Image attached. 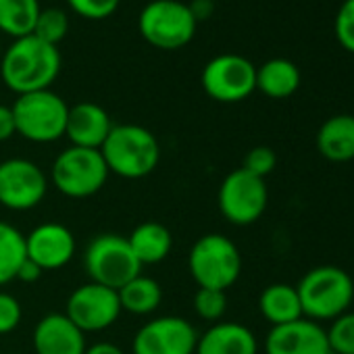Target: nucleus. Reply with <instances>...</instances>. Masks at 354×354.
Segmentation results:
<instances>
[{"instance_id":"2","label":"nucleus","mask_w":354,"mask_h":354,"mask_svg":"<svg viewBox=\"0 0 354 354\" xmlns=\"http://www.w3.org/2000/svg\"><path fill=\"white\" fill-rule=\"evenodd\" d=\"M100 154L109 173L123 180H142L156 169L160 160V146L150 129L133 123H121L113 125L100 146Z\"/></svg>"},{"instance_id":"22","label":"nucleus","mask_w":354,"mask_h":354,"mask_svg":"<svg viewBox=\"0 0 354 354\" xmlns=\"http://www.w3.org/2000/svg\"><path fill=\"white\" fill-rule=\"evenodd\" d=\"M298 88L300 69L288 59H269L257 69V90L269 98H290Z\"/></svg>"},{"instance_id":"14","label":"nucleus","mask_w":354,"mask_h":354,"mask_svg":"<svg viewBox=\"0 0 354 354\" xmlns=\"http://www.w3.org/2000/svg\"><path fill=\"white\" fill-rule=\"evenodd\" d=\"M75 250V236L63 223H42L26 236V257L42 271L63 269Z\"/></svg>"},{"instance_id":"4","label":"nucleus","mask_w":354,"mask_h":354,"mask_svg":"<svg viewBox=\"0 0 354 354\" xmlns=\"http://www.w3.org/2000/svg\"><path fill=\"white\" fill-rule=\"evenodd\" d=\"M11 109L15 131L26 140L34 144H50L65 136L69 106L53 90L21 94Z\"/></svg>"},{"instance_id":"3","label":"nucleus","mask_w":354,"mask_h":354,"mask_svg":"<svg viewBox=\"0 0 354 354\" xmlns=\"http://www.w3.org/2000/svg\"><path fill=\"white\" fill-rule=\"evenodd\" d=\"M296 292L306 319L317 323L333 321L348 313L354 300V281L335 265H319L302 275Z\"/></svg>"},{"instance_id":"19","label":"nucleus","mask_w":354,"mask_h":354,"mask_svg":"<svg viewBox=\"0 0 354 354\" xmlns=\"http://www.w3.org/2000/svg\"><path fill=\"white\" fill-rule=\"evenodd\" d=\"M317 150L331 162L354 158V115H333L317 131Z\"/></svg>"},{"instance_id":"35","label":"nucleus","mask_w":354,"mask_h":354,"mask_svg":"<svg viewBox=\"0 0 354 354\" xmlns=\"http://www.w3.org/2000/svg\"><path fill=\"white\" fill-rule=\"evenodd\" d=\"M188 7H190V11H192V15H194L196 21L209 19L213 15V11H215V3H213V0H192Z\"/></svg>"},{"instance_id":"25","label":"nucleus","mask_w":354,"mask_h":354,"mask_svg":"<svg viewBox=\"0 0 354 354\" xmlns=\"http://www.w3.org/2000/svg\"><path fill=\"white\" fill-rule=\"evenodd\" d=\"M26 261V236L11 223L0 221V286L15 279Z\"/></svg>"},{"instance_id":"20","label":"nucleus","mask_w":354,"mask_h":354,"mask_svg":"<svg viewBox=\"0 0 354 354\" xmlns=\"http://www.w3.org/2000/svg\"><path fill=\"white\" fill-rule=\"evenodd\" d=\"M127 242L142 267L165 261L173 248V236L169 227L158 221H144L136 225L133 232L127 236Z\"/></svg>"},{"instance_id":"16","label":"nucleus","mask_w":354,"mask_h":354,"mask_svg":"<svg viewBox=\"0 0 354 354\" xmlns=\"http://www.w3.org/2000/svg\"><path fill=\"white\" fill-rule=\"evenodd\" d=\"M36 354H86V333L65 315L48 313L34 327Z\"/></svg>"},{"instance_id":"28","label":"nucleus","mask_w":354,"mask_h":354,"mask_svg":"<svg viewBox=\"0 0 354 354\" xmlns=\"http://www.w3.org/2000/svg\"><path fill=\"white\" fill-rule=\"evenodd\" d=\"M227 310V296L223 290L198 288L194 294V313L211 323H219Z\"/></svg>"},{"instance_id":"34","label":"nucleus","mask_w":354,"mask_h":354,"mask_svg":"<svg viewBox=\"0 0 354 354\" xmlns=\"http://www.w3.org/2000/svg\"><path fill=\"white\" fill-rule=\"evenodd\" d=\"M42 273H44V271H42L36 263H32V261L26 257V261L21 263V267H19L15 279L24 281V283H34V281H38V279L42 277Z\"/></svg>"},{"instance_id":"15","label":"nucleus","mask_w":354,"mask_h":354,"mask_svg":"<svg viewBox=\"0 0 354 354\" xmlns=\"http://www.w3.org/2000/svg\"><path fill=\"white\" fill-rule=\"evenodd\" d=\"M265 354H331L325 327L306 317L271 327L265 337Z\"/></svg>"},{"instance_id":"37","label":"nucleus","mask_w":354,"mask_h":354,"mask_svg":"<svg viewBox=\"0 0 354 354\" xmlns=\"http://www.w3.org/2000/svg\"><path fill=\"white\" fill-rule=\"evenodd\" d=\"M3 53H5V50H3V42H0V59H3Z\"/></svg>"},{"instance_id":"32","label":"nucleus","mask_w":354,"mask_h":354,"mask_svg":"<svg viewBox=\"0 0 354 354\" xmlns=\"http://www.w3.org/2000/svg\"><path fill=\"white\" fill-rule=\"evenodd\" d=\"M21 315L24 310L19 300L9 292H0V335H7L17 329V325L21 323Z\"/></svg>"},{"instance_id":"6","label":"nucleus","mask_w":354,"mask_h":354,"mask_svg":"<svg viewBox=\"0 0 354 354\" xmlns=\"http://www.w3.org/2000/svg\"><path fill=\"white\" fill-rule=\"evenodd\" d=\"M196 19L182 0H152L138 17L142 38L160 50H177L192 42Z\"/></svg>"},{"instance_id":"5","label":"nucleus","mask_w":354,"mask_h":354,"mask_svg":"<svg viewBox=\"0 0 354 354\" xmlns=\"http://www.w3.org/2000/svg\"><path fill=\"white\" fill-rule=\"evenodd\" d=\"M188 267L198 288L227 290L242 273V254L238 246L221 234L198 238L190 250Z\"/></svg>"},{"instance_id":"27","label":"nucleus","mask_w":354,"mask_h":354,"mask_svg":"<svg viewBox=\"0 0 354 354\" xmlns=\"http://www.w3.org/2000/svg\"><path fill=\"white\" fill-rule=\"evenodd\" d=\"M325 333L331 354H354V313L335 317Z\"/></svg>"},{"instance_id":"31","label":"nucleus","mask_w":354,"mask_h":354,"mask_svg":"<svg viewBox=\"0 0 354 354\" xmlns=\"http://www.w3.org/2000/svg\"><path fill=\"white\" fill-rule=\"evenodd\" d=\"M275 165H277V154L273 152V148H269V146H254L244 156L242 169H246L248 173H252V175L261 177V180H265V177L275 169Z\"/></svg>"},{"instance_id":"11","label":"nucleus","mask_w":354,"mask_h":354,"mask_svg":"<svg viewBox=\"0 0 354 354\" xmlns=\"http://www.w3.org/2000/svg\"><path fill=\"white\" fill-rule=\"evenodd\" d=\"M205 92L217 102H240L257 90V67L240 55L211 59L201 75Z\"/></svg>"},{"instance_id":"17","label":"nucleus","mask_w":354,"mask_h":354,"mask_svg":"<svg viewBox=\"0 0 354 354\" xmlns=\"http://www.w3.org/2000/svg\"><path fill=\"white\" fill-rule=\"evenodd\" d=\"M111 129H113V121L100 104L77 102L69 109L65 138H69L71 146L100 150Z\"/></svg>"},{"instance_id":"18","label":"nucleus","mask_w":354,"mask_h":354,"mask_svg":"<svg viewBox=\"0 0 354 354\" xmlns=\"http://www.w3.org/2000/svg\"><path fill=\"white\" fill-rule=\"evenodd\" d=\"M194 354H259V342L246 325L219 321L198 335Z\"/></svg>"},{"instance_id":"23","label":"nucleus","mask_w":354,"mask_h":354,"mask_svg":"<svg viewBox=\"0 0 354 354\" xmlns=\"http://www.w3.org/2000/svg\"><path fill=\"white\" fill-rule=\"evenodd\" d=\"M121 310H127L131 315H150L160 306L162 300V290L156 279L146 277V275H136L129 279L123 288L117 290Z\"/></svg>"},{"instance_id":"30","label":"nucleus","mask_w":354,"mask_h":354,"mask_svg":"<svg viewBox=\"0 0 354 354\" xmlns=\"http://www.w3.org/2000/svg\"><path fill=\"white\" fill-rule=\"evenodd\" d=\"M121 0H67V5L71 7L73 13H77L84 19L100 21L111 17Z\"/></svg>"},{"instance_id":"36","label":"nucleus","mask_w":354,"mask_h":354,"mask_svg":"<svg viewBox=\"0 0 354 354\" xmlns=\"http://www.w3.org/2000/svg\"><path fill=\"white\" fill-rule=\"evenodd\" d=\"M86 354H125L117 344H111V342H98L94 346H88L86 348Z\"/></svg>"},{"instance_id":"10","label":"nucleus","mask_w":354,"mask_h":354,"mask_svg":"<svg viewBox=\"0 0 354 354\" xmlns=\"http://www.w3.org/2000/svg\"><path fill=\"white\" fill-rule=\"evenodd\" d=\"M48 192V177L28 158H9L0 162V207L9 211H32Z\"/></svg>"},{"instance_id":"12","label":"nucleus","mask_w":354,"mask_h":354,"mask_svg":"<svg viewBox=\"0 0 354 354\" xmlns=\"http://www.w3.org/2000/svg\"><path fill=\"white\" fill-rule=\"evenodd\" d=\"M65 315L84 331H104L109 329L121 315V302L119 294L113 288L88 281L80 288H75L65 306Z\"/></svg>"},{"instance_id":"9","label":"nucleus","mask_w":354,"mask_h":354,"mask_svg":"<svg viewBox=\"0 0 354 354\" xmlns=\"http://www.w3.org/2000/svg\"><path fill=\"white\" fill-rule=\"evenodd\" d=\"M219 211L232 225L257 223L269 203V190L261 177L246 169L232 171L219 186Z\"/></svg>"},{"instance_id":"13","label":"nucleus","mask_w":354,"mask_h":354,"mask_svg":"<svg viewBox=\"0 0 354 354\" xmlns=\"http://www.w3.org/2000/svg\"><path fill=\"white\" fill-rule=\"evenodd\" d=\"M196 327L182 317H156L144 323L131 342L133 354H194Z\"/></svg>"},{"instance_id":"26","label":"nucleus","mask_w":354,"mask_h":354,"mask_svg":"<svg viewBox=\"0 0 354 354\" xmlns=\"http://www.w3.org/2000/svg\"><path fill=\"white\" fill-rule=\"evenodd\" d=\"M69 32V15L59 9V7H50V9H42L34 28V36L57 46Z\"/></svg>"},{"instance_id":"33","label":"nucleus","mask_w":354,"mask_h":354,"mask_svg":"<svg viewBox=\"0 0 354 354\" xmlns=\"http://www.w3.org/2000/svg\"><path fill=\"white\" fill-rule=\"evenodd\" d=\"M15 117H13V109L0 104V142H7L15 136Z\"/></svg>"},{"instance_id":"24","label":"nucleus","mask_w":354,"mask_h":354,"mask_svg":"<svg viewBox=\"0 0 354 354\" xmlns=\"http://www.w3.org/2000/svg\"><path fill=\"white\" fill-rule=\"evenodd\" d=\"M40 11L38 0H0V32L15 40L34 34Z\"/></svg>"},{"instance_id":"8","label":"nucleus","mask_w":354,"mask_h":354,"mask_svg":"<svg viewBox=\"0 0 354 354\" xmlns=\"http://www.w3.org/2000/svg\"><path fill=\"white\" fill-rule=\"evenodd\" d=\"M84 269L90 281L119 290L129 279L140 275L142 265L131 252V246L125 236L98 234L86 246Z\"/></svg>"},{"instance_id":"7","label":"nucleus","mask_w":354,"mask_h":354,"mask_svg":"<svg viewBox=\"0 0 354 354\" xmlns=\"http://www.w3.org/2000/svg\"><path fill=\"white\" fill-rule=\"evenodd\" d=\"M53 184L67 198H90L98 194L106 180L109 169L100 150L69 146L53 162Z\"/></svg>"},{"instance_id":"21","label":"nucleus","mask_w":354,"mask_h":354,"mask_svg":"<svg viewBox=\"0 0 354 354\" xmlns=\"http://www.w3.org/2000/svg\"><path fill=\"white\" fill-rule=\"evenodd\" d=\"M261 315L273 325H286L302 319V304L296 292V286L290 283H271L261 292L259 298Z\"/></svg>"},{"instance_id":"1","label":"nucleus","mask_w":354,"mask_h":354,"mask_svg":"<svg viewBox=\"0 0 354 354\" xmlns=\"http://www.w3.org/2000/svg\"><path fill=\"white\" fill-rule=\"evenodd\" d=\"M61 73V53L57 46L34 34L17 38L0 59V77L15 94L50 90Z\"/></svg>"},{"instance_id":"29","label":"nucleus","mask_w":354,"mask_h":354,"mask_svg":"<svg viewBox=\"0 0 354 354\" xmlns=\"http://www.w3.org/2000/svg\"><path fill=\"white\" fill-rule=\"evenodd\" d=\"M333 30H335L337 44L354 55V0H344L342 3L335 15Z\"/></svg>"}]
</instances>
